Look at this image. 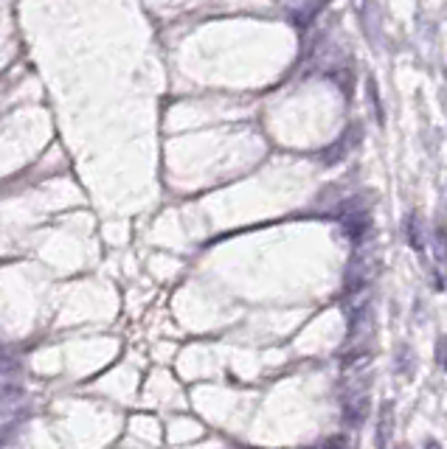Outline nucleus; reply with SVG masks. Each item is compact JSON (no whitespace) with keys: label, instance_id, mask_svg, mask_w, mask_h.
I'll return each instance as SVG.
<instances>
[{"label":"nucleus","instance_id":"nucleus-4","mask_svg":"<svg viewBox=\"0 0 447 449\" xmlns=\"http://www.w3.org/2000/svg\"><path fill=\"white\" fill-rule=\"evenodd\" d=\"M403 230H405L408 244H411L416 253H425V227H422V220H419L416 214H408V217H405Z\"/></svg>","mask_w":447,"mask_h":449},{"label":"nucleus","instance_id":"nucleus-7","mask_svg":"<svg viewBox=\"0 0 447 449\" xmlns=\"http://www.w3.org/2000/svg\"><path fill=\"white\" fill-rule=\"evenodd\" d=\"M436 362L442 371H447V337H439V343H436Z\"/></svg>","mask_w":447,"mask_h":449},{"label":"nucleus","instance_id":"nucleus-5","mask_svg":"<svg viewBox=\"0 0 447 449\" xmlns=\"http://www.w3.org/2000/svg\"><path fill=\"white\" fill-rule=\"evenodd\" d=\"M355 138H360V127H349L346 138H343V140H341L338 146H329V149H326V155H323V163H338V160H341V158L346 155L343 149H346V146H349V143H352Z\"/></svg>","mask_w":447,"mask_h":449},{"label":"nucleus","instance_id":"nucleus-1","mask_svg":"<svg viewBox=\"0 0 447 449\" xmlns=\"http://www.w3.org/2000/svg\"><path fill=\"white\" fill-rule=\"evenodd\" d=\"M363 357L346 359L343 382H341V399H343V421L346 427H360L368 413V362Z\"/></svg>","mask_w":447,"mask_h":449},{"label":"nucleus","instance_id":"nucleus-9","mask_svg":"<svg viewBox=\"0 0 447 449\" xmlns=\"http://www.w3.org/2000/svg\"><path fill=\"white\" fill-rule=\"evenodd\" d=\"M400 449H411V447H400Z\"/></svg>","mask_w":447,"mask_h":449},{"label":"nucleus","instance_id":"nucleus-6","mask_svg":"<svg viewBox=\"0 0 447 449\" xmlns=\"http://www.w3.org/2000/svg\"><path fill=\"white\" fill-rule=\"evenodd\" d=\"M433 250H436V259L445 264L447 262V230H445V224H436V230H433Z\"/></svg>","mask_w":447,"mask_h":449},{"label":"nucleus","instance_id":"nucleus-2","mask_svg":"<svg viewBox=\"0 0 447 449\" xmlns=\"http://www.w3.org/2000/svg\"><path fill=\"white\" fill-rule=\"evenodd\" d=\"M368 224H371V220H368V211H366V208H360L358 202H352L349 208H343V214H341V227H343V233H346L355 244H360V242L366 239Z\"/></svg>","mask_w":447,"mask_h":449},{"label":"nucleus","instance_id":"nucleus-8","mask_svg":"<svg viewBox=\"0 0 447 449\" xmlns=\"http://www.w3.org/2000/svg\"><path fill=\"white\" fill-rule=\"evenodd\" d=\"M425 449H442V444L433 441V438H428V441H425Z\"/></svg>","mask_w":447,"mask_h":449},{"label":"nucleus","instance_id":"nucleus-3","mask_svg":"<svg viewBox=\"0 0 447 449\" xmlns=\"http://www.w3.org/2000/svg\"><path fill=\"white\" fill-rule=\"evenodd\" d=\"M394 435V402L380 404V416H377V435H374V447L386 449Z\"/></svg>","mask_w":447,"mask_h":449}]
</instances>
